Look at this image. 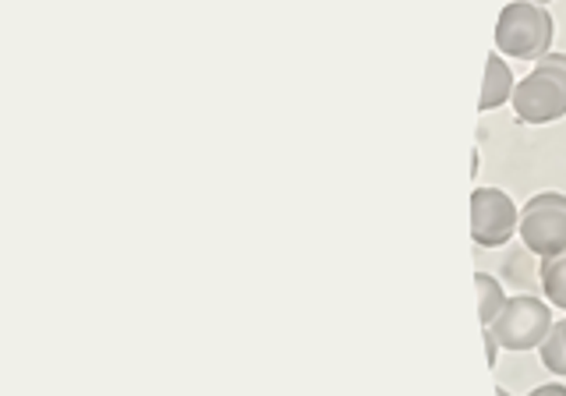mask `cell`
Listing matches in <instances>:
<instances>
[{
	"label": "cell",
	"mask_w": 566,
	"mask_h": 396,
	"mask_svg": "<svg viewBox=\"0 0 566 396\" xmlns=\"http://www.w3.org/2000/svg\"><path fill=\"white\" fill-rule=\"evenodd\" d=\"M521 227V209L500 188L471 191V241L482 248H503Z\"/></svg>",
	"instance_id": "277c9868"
},
{
	"label": "cell",
	"mask_w": 566,
	"mask_h": 396,
	"mask_svg": "<svg viewBox=\"0 0 566 396\" xmlns=\"http://www.w3.org/2000/svg\"><path fill=\"white\" fill-rule=\"evenodd\" d=\"M542 291L553 309L566 312V251L553 259H542Z\"/></svg>",
	"instance_id": "ba28073f"
},
{
	"label": "cell",
	"mask_w": 566,
	"mask_h": 396,
	"mask_svg": "<svg viewBox=\"0 0 566 396\" xmlns=\"http://www.w3.org/2000/svg\"><path fill=\"white\" fill-rule=\"evenodd\" d=\"M474 291H478V319H482V326L489 330L492 322L500 319L503 304H506L503 283L495 280L492 273H478V277H474Z\"/></svg>",
	"instance_id": "52a82bcc"
},
{
	"label": "cell",
	"mask_w": 566,
	"mask_h": 396,
	"mask_svg": "<svg viewBox=\"0 0 566 396\" xmlns=\"http://www.w3.org/2000/svg\"><path fill=\"white\" fill-rule=\"evenodd\" d=\"M513 88H517V82H513L510 75V64L503 58H495V53H489L485 61V82H482V100H478V111L489 114L495 111V106H503L506 100H513Z\"/></svg>",
	"instance_id": "8992f818"
},
{
	"label": "cell",
	"mask_w": 566,
	"mask_h": 396,
	"mask_svg": "<svg viewBox=\"0 0 566 396\" xmlns=\"http://www.w3.org/2000/svg\"><path fill=\"white\" fill-rule=\"evenodd\" d=\"M538 67H545V71H556V75L566 82V53H553V50H548L545 58L538 61Z\"/></svg>",
	"instance_id": "30bf717a"
},
{
	"label": "cell",
	"mask_w": 566,
	"mask_h": 396,
	"mask_svg": "<svg viewBox=\"0 0 566 396\" xmlns=\"http://www.w3.org/2000/svg\"><path fill=\"white\" fill-rule=\"evenodd\" d=\"M556 22L542 4L531 0H513L503 8L500 22H495V50L503 58H521V61H542L553 50Z\"/></svg>",
	"instance_id": "6da1fadb"
},
{
	"label": "cell",
	"mask_w": 566,
	"mask_h": 396,
	"mask_svg": "<svg viewBox=\"0 0 566 396\" xmlns=\"http://www.w3.org/2000/svg\"><path fill=\"white\" fill-rule=\"evenodd\" d=\"M513 111H517L521 124H553L566 117V82L556 71L535 64V71L513 88Z\"/></svg>",
	"instance_id": "5b68a950"
},
{
	"label": "cell",
	"mask_w": 566,
	"mask_h": 396,
	"mask_svg": "<svg viewBox=\"0 0 566 396\" xmlns=\"http://www.w3.org/2000/svg\"><path fill=\"white\" fill-rule=\"evenodd\" d=\"M527 396H566V386H556V383H548V386H538V389H531Z\"/></svg>",
	"instance_id": "8fae6325"
},
{
	"label": "cell",
	"mask_w": 566,
	"mask_h": 396,
	"mask_svg": "<svg viewBox=\"0 0 566 396\" xmlns=\"http://www.w3.org/2000/svg\"><path fill=\"white\" fill-rule=\"evenodd\" d=\"M517 233L524 238V248L538 259H553L566 251V195L559 191H542L527 198L521 209V227Z\"/></svg>",
	"instance_id": "7a4b0ae2"
},
{
	"label": "cell",
	"mask_w": 566,
	"mask_h": 396,
	"mask_svg": "<svg viewBox=\"0 0 566 396\" xmlns=\"http://www.w3.org/2000/svg\"><path fill=\"white\" fill-rule=\"evenodd\" d=\"M495 396H513V393H506V389L500 386V389H495Z\"/></svg>",
	"instance_id": "7c38bea8"
},
{
	"label": "cell",
	"mask_w": 566,
	"mask_h": 396,
	"mask_svg": "<svg viewBox=\"0 0 566 396\" xmlns=\"http://www.w3.org/2000/svg\"><path fill=\"white\" fill-rule=\"evenodd\" d=\"M489 330L506 351H535L542 347L548 330H553V312H548L545 301L531 294H517V298H506L500 319H495Z\"/></svg>",
	"instance_id": "3957f363"
},
{
	"label": "cell",
	"mask_w": 566,
	"mask_h": 396,
	"mask_svg": "<svg viewBox=\"0 0 566 396\" xmlns=\"http://www.w3.org/2000/svg\"><path fill=\"white\" fill-rule=\"evenodd\" d=\"M559 330H563V340H566V319L559 322Z\"/></svg>",
	"instance_id": "4fadbf2b"
},
{
	"label": "cell",
	"mask_w": 566,
	"mask_h": 396,
	"mask_svg": "<svg viewBox=\"0 0 566 396\" xmlns=\"http://www.w3.org/2000/svg\"><path fill=\"white\" fill-rule=\"evenodd\" d=\"M531 4H542V8H545V4H548V0H531Z\"/></svg>",
	"instance_id": "5bb4252c"
},
{
	"label": "cell",
	"mask_w": 566,
	"mask_h": 396,
	"mask_svg": "<svg viewBox=\"0 0 566 396\" xmlns=\"http://www.w3.org/2000/svg\"><path fill=\"white\" fill-rule=\"evenodd\" d=\"M542 365L553 372V375H566V340H563V330L559 322H553V330H548V336L542 340Z\"/></svg>",
	"instance_id": "9c48e42d"
}]
</instances>
